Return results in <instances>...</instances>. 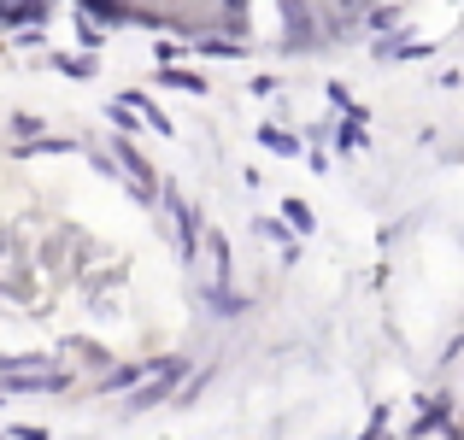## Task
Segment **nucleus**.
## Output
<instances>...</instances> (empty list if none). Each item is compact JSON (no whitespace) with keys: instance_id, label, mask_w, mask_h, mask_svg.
Here are the masks:
<instances>
[{"instance_id":"obj_1","label":"nucleus","mask_w":464,"mask_h":440,"mask_svg":"<svg viewBox=\"0 0 464 440\" xmlns=\"http://www.w3.org/2000/svg\"><path fill=\"white\" fill-rule=\"evenodd\" d=\"M148 376H153V382L130 394V411H148V406H159V399H165L170 387H177V376H188V364H182V359H165V364H153Z\"/></svg>"},{"instance_id":"obj_2","label":"nucleus","mask_w":464,"mask_h":440,"mask_svg":"<svg viewBox=\"0 0 464 440\" xmlns=\"http://www.w3.org/2000/svg\"><path fill=\"white\" fill-rule=\"evenodd\" d=\"M118 165H124L130 177H136V200H153L159 177H153V165H148V158H141V153H136V147H130V141H118Z\"/></svg>"},{"instance_id":"obj_3","label":"nucleus","mask_w":464,"mask_h":440,"mask_svg":"<svg viewBox=\"0 0 464 440\" xmlns=\"http://www.w3.org/2000/svg\"><path fill=\"white\" fill-rule=\"evenodd\" d=\"M259 141H265V147H271V153H283V158H295V153H300V141H295V136H288V129H271V124H265V129H259Z\"/></svg>"},{"instance_id":"obj_4","label":"nucleus","mask_w":464,"mask_h":440,"mask_svg":"<svg viewBox=\"0 0 464 440\" xmlns=\"http://www.w3.org/2000/svg\"><path fill=\"white\" fill-rule=\"evenodd\" d=\"M159 77H165V82H177V89H188V94H206V82L194 77V71H177V65H170V71H159Z\"/></svg>"},{"instance_id":"obj_5","label":"nucleus","mask_w":464,"mask_h":440,"mask_svg":"<svg viewBox=\"0 0 464 440\" xmlns=\"http://www.w3.org/2000/svg\"><path fill=\"white\" fill-rule=\"evenodd\" d=\"M200 53H206V59H236L241 47H229L224 35H206V42H200Z\"/></svg>"},{"instance_id":"obj_6","label":"nucleus","mask_w":464,"mask_h":440,"mask_svg":"<svg viewBox=\"0 0 464 440\" xmlns=\"http://www.w3.org/2000/svg\"><path fill=\"white\" fill-rule=\"evenodd\" d=\"M42 24V6H0V24Z\"/></svg>"},{"instance_id":"obj_7","label":"nucleus","mask_w":464,"mask_h":440,"mask_svg":"<svg viewBox=\"0 0 464 440\" xmlns=\"http://www.w3.org/2000/svg\"><path fill=\"white\" fill-rule=\"evenodd\" d=\"M82 12H89V18H101V24H124V12H112V6H94V0H82Z\"/></svg>"},{"instance_id":"obj_8","label":"nucleus","mask_w":464,"mask_h":440,"mask_svg":"<svg viewBox=\"0 0 464 440\" xmlns=\"http://www.w3.org/2000/svg\"><path fill=\"white\" fill-rule=\"evenodd\" d=\"M141 376H148V370H118V376H106V382H101V387H136V382H141Z\"/></svg>"},{"instance_id":"obj_9","label":"nucleus","mask_w":464,"mask_h":440,"mask_svg":"<svg viewBox=\"0 0 464 440\" xmlns=\"http://www.w3.org/2000/svg\"><path fill=\"white\" fill-rule=\"evenodd\" d=\"M394 24H400V12H394V6H382V12H371V30H394Z\"/></svg>"},{"instance_id":"obj_10","label":"nucleus","mask_w":464,"mask_h":440,"mask_svg":"<svg viewBox=\"0 0 464 440\" xmlns=\"http://www.w3.org/2000/svg\"><path fill=\"white\" fill-rule=\"evenodd\" d=\"M288 224H295V229H312V212L300 200H288Z\"/></svg>"},{"instance_id":"obj_11","label":"nucleus","mask_w":464,"mask_h":440,"mask_svg":"<svg viewBox=\"0 0 464 440\" xmlns=\"http://www.w3.org/2000/svg\"><path fill=\"white\" fill-rule=\"evenodd\" d=\"M112 124H118V129H136V112H130V106L118 100V106H112Z\"/></svg>"},{"instance_id":"obj_12","label":"nucleus","mask_w":464,"mask_h":440,"mask_svg":"<svg viewBox=\"0 0 464 440\" xmlns=\"http://www.w3.org/2000/svg\"><path fill=\"white\" fill-rule=\"evenodd\" d=\"M12 440H47V429H12Z\"/></svg>"}]
</instances>
